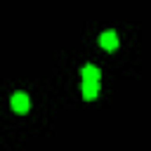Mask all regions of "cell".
I'll use <instances>...</instances> for the list:
<instances>
[{
    "label": "cell",
    "mask_w": 151,
    "mask_h": 151,
    "mask_svg": "<svg viewBox=\"0 0 151 151\" xmlns=\"http://www.w3.org/2000/svg\"><path fill=\"white\" fill-rule=\"evenodd\" d=\"M28 106H31V101H28V94L26 92H14L12 94V109H14V113H26L28 111Z\"/></svg>",
    "instance_id": "obj_1"
},
{
    "label": "cell",
    "mask_w": 151,
    "mask_h": 151,
    "mask_svg": "<svg viewBox=\"0 0 151 151\" xmlns=\"http://www.w3.org/2000/svg\"><path fill=\"white\" fill-rule=\"evenodd\" d=\"M99 45H101L106 52H113V50L118 47V33H116V31H104V33L99 35Z\"/></svg>",
    "instance_id": "obj_2"
},
{
    "label": "cell",
    "mask_w": 151,
    "mask_h": 151,
    "mask_svg": "<svg viewBox=\"0 0 151 151\" xmlns=\"http://www.w3.org/2000/svg\"><path fill=\"white\" fill-rule=\"evenodd\" d=\"M80 92H83V99H94L99 94V80H83L80 85Z\"/></svg>",
    "instance_id": "obj_3"
},
{
    "label": "cell",
    "mask_w": 151,
    "mask_h": 151,
    "mask_svg": "<svg viewBox=\"0 0 151 151\" xmlns=\"http://www.w3.org/2000/svg\"><path fill=\"white\" fill-rule=\"evenodd\" d=\"M80 76H83V80H99V78H101V71H99L97 66H92V64H87V66H83V71H80Z\"/></svg>",
    "instance_id": "obj_4"
}]
</instances>
